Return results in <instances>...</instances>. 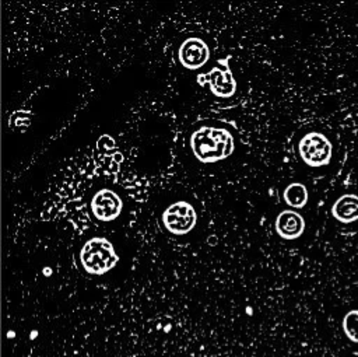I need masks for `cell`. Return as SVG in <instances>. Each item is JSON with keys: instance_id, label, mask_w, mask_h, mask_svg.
Wrapping results in <instances>:
<instances>
[{"instance_id": "1", "label": "cell", "mask_w": 358, "mask_h": 357, "mask_svg": "<svg viewBox=\"0 0 358 357\" xmlns=\"http://www.w3.org/2000/svg\"><path fill=\"white\" fill-rule=\"evenodd\" d=\"M190 148L201 162H215L234 151V137L222 127L201 126L190 136Z\"/></svg>"}, {"instance_id": "2", "label": "cell", "mask_w": 358, "mask_h": 357, "mask_svg": "<svg viewBox=\"0 0 358 357\" xmlns=\"http://www.w3.org/2000/svg\"><path fill=\"white\" fill-rule=\"evenodd\" d=\"M119 256L113 245L103 237L90 238L80 251V262L91 274H105L117 263Z\"/></svg>"}, {"instance_id": "3", "label": "cell", "mask_w": 358, "mask_h": 357, "mask_svg": "<svg viewBox=\"0 0 358 357\" xmlns=\"http://www.w3.org/2000/svg\"><path fill=\"white\" fill-rule=\"evenodd\" d=\"M298 151L306 165L324 167L331 160L333 146L323 133L309 132L299 140Z\"/></svg>"}, {"instance_id": "4", "label": "cell", "mask_w": 358, "mask_h": 357, "mask_svg": "<svg viewBox=\"0 0 358 357\" xmlns=\"http://www.w3.org/2000/svg\"><path fill=\"white\" fill-rule=\"evenodd\" d=\"M196 220L197 214L194 207L185 200L173 202L162 213V223L165 228L176 235H183L193 230Z\"/></svg>"}, {"instance_id": "5", "label": "cell", "mask_w": 358, "mask_h": 357, "mask_svg": "<svg viewBox=\"0 0 358 357\" xmlns=\"http://www.w3.org/2000/svg\"><path fill=\"white\" fill-rule=\"evenodd\" d=\"M123 203L112 189H99L91 199V210L101 221H112L122 211Z\"/></svg>"}, {"instance_id": "6", "label": "cell", "mask_w": 358, "mask_h": 357, "mask_svg": "<svg viewBox=\"0 0 358 357\" xmlns=\"http://www.w3.org/2000/svg\"><path fill=\"white\" fill-rule=\"evenodd\" d=\"M179 62L186 69H199L210 57V49L207 43L197 36H192L185 39L178 50Z\"/></svg>"}, {"instance_id": "7", "label": "cell", "mask_w": 358, "mask_h": 357, "mask_svg": "<svg viewBox=\"0 0 358 357\" xmlns=\"http://www.w3.org/2000/svg\"><path fill=\"white\" fill-rule=\"evenodd\" d=\"M277 234L284 239H295L305 231V220L298 211L282 210L277 214L274 223Z\"/></svg>"}, {"instance_id": "8", "label": "cell", "mask_w": 358, "mask_h": 357, "mask_svg": "<svg viewBox=\"0 0 358 357\" xmlns=\"http://www.w3.org/2000/svg\"><path fill=\"white\" fill-rule=\"evenodd\" d=\"M331 214L336 220L344 224H350L358 220V196L343 195L331 206Z\"/></svg>"}, {"instance_id": "9", "label": "cell", "mask_w": 358, "mask_h": 357, "mask_svg": "<svg viewBox=\"0 0 358 357\" xmlns=\"http://www.w3.org/2000/svg\"><path fill=\"white\" fill-rule=\"evenodd\" d=\"M207 81L210 83V90L218 97H231L236 88V81L232 77V73L218 67L208 73Z\"/></svg>"}, {"instance_id": "10", "label": "cell", "mask_w": 358, "mask_h": 357, "mask_svg": "<svg viewBox=\"0 0 358 357\" xmlns=\"http://www.w3.org/2000/svg\"><path fill=\"white\" fill-rule=\"evenodd\" d=\"M282 196H284V200L288 206L295 207V209H301L308 202V189L301 182H292L284 189Z\"/></svg>"}, {"instance_id": "11", "label": "cell", "mask_w": 358, "mask_h": 357, "mask_svg": "<svg viewBox=\"0 0 358 357\" xmlns=\"http://www.w3.org/2000/svg\"><path fill=\"white\" fill-rule=\"evenodd\" d=\"M344 335L352 343H358V309L348 311L341 322Z\"/></svg>"}]
</instances>
